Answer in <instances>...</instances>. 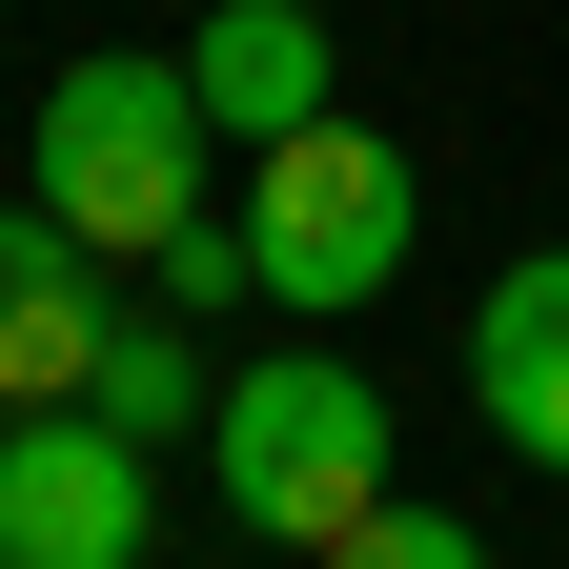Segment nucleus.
I'll return each instance as SVG.
<instances>
[{"mask_svg": "<svg viewBox=\"0 0 569 569\" xmlns=\"http://www.w3.org/2000/svg\"><path fill=\"white\" fill-rule=\"evenodd\" d=\"M203 142H224V122H203L183 61H122V41H102V61L41 82V203H61L102 264H163V244L203 224Z\"/></svg>", "mask_w": 569, "mask_h": 569, "instance_id": "1", "label": "nucleus"}, {"mask_svg": "<svg viewBox=\"0 0 569 569\" xmlns=\"http://www.w3.org/2000/svg\"><path fill=\"white\" fill-rule=\"evenodd\" d=\"M203 448H224V529L306 549V569H326L346 529L387 509V387L346 367V346H284V367H244Z\"/></svg>", "mask_w": 569, "mask_h": 569, "instance_id": "2", "label": "nucleus"}, {"mask_svg": "<svg viewBox=\"0 0 569 569\" xmlns=\"http://www.w3.org/2000/svg\"><path fill=\"white\" fill-rule=\"evenodd\" d=\"M468 407H488V448H529V468L569 488V244H529V264L468 306Z\"/></svg>", "mask_w": 569, "mask_h": 569, "instance_id": "6", "label": "nucleus"}, {"mask_svg": "<svg viewBox=\"0 0 569 569\" xmlns=\"http://www.w3.org/2000/svg\"><path fill=\"white\" fill-rule=\"evenodd\" d=\"M0 569H142V427L102 407L0 427Z\"/></svg>", "mask_w": 569, "mask_h": 569, "instance_id": "4", "label": "nucleus"}, {"mask_svg": "<svg viewBox=\"0 0 569 569\" xmlns=\"http://www.w3.org/2000/svg\"><path fill=\"white\" fill-rule=\"evenodd\" d=\"M183 82L224 142H306L346 82H326V0H203V41H183Z\"/></svg>", "mask_w": 569, "mask_h": 569, "instance_id": "7", "label": "nucleus"}, {"mask_svg": "<svg viewBox=\"0 0 569 569\" xmlns=\"http://www.w3.org/2000/svg\"><path fill=\"white\" fill-rule=\"evenodd\" d=\"M102 346H122L102 244L21 183V203H0V407H82V387H102Z\"/></svg>", "mask_w": 569, "mask_h": 569, "instance_id": "5", "label": "nucleus"}, {"mask_svg": "<svg viewBox=\"0 0 569 569\" xmlns=\"http://www.w3.org/2000/svg\"><path fill=\"white\" fill-rule=\"evenodd\" d=\"M427 224V183H407V142L387 122H306V142H244V264H264V306H387V264Z\"/></svg>", "mask_w": 569, "mask_h": 569, "instance_id": "3", "label": "nucleus"}, {"mask_svg": "<svg viewBox=\"0 0 569 569\" xmlns=\"http://www.w3.org/2000/svg\"><path fill=\"white\" fill-rule=\"evenodd\" d=\"M82 407H102V427H142V448H163V427H203V367H183V326H122Z\"/></svg>", "mask_w": 569, "mask_h": 569, "instance_id": "8", "label": "nucleus"}, {"mask_svg": "<svg viewBox=\"0 0 569 569\" xmlns=\"http://www.w3.org/2000/svg\"><path fill=\"white\" fill-rule=\"evenodd\" d=\"M326 569H488V529H468V509H407V488H387V509L346 529Z\"/></svg>", "mask_w": 569, "mask_h": 569, "instance_id": "9", "label": "nucleus"}]
</instances>
